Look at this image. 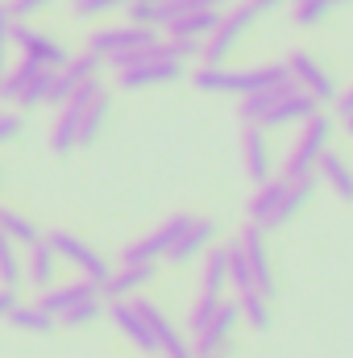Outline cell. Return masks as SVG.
<instances>
[{
    "label": "cell",
    "instance_id": "1",
    "mask_svg": "<svg viewBox=\"0 0 353 358\" xmlns=\"http://www.w3.org/2000/svg\"><path fill=\"white\" fill-rule=\"evenodd\" d=\"M283 8V0H233L225 13H220V25L204 38V50H200V63L204 67H225V59L237 50V42L262 21L266 13Z\"/></svg>",
    "mask_w": 353,
    "mask_h": 358
},
{
    "label": "cell",
    "instance_id": "2",
    "mask_svg": "<svg viewBox=\"0 0 353 358\" xmlns=\"http://www.w3.org/2000/svg\"><path fill=\"white\" fill-rule=\"evenodd\" d=\"M320 104L299 92L295 84H278V88L254 92V96H241V121L246 125H258V129H278V125H291V121H303L312 117Z\"/></svg>",
    "mask_w": 353,
    "mask_h": 358
},
{
    "label": "cell",
    "instance_id": "3",
    "mask_svg": "<svg viewBox=\"0 0 353 358\" xmlns=\"http://www.w3.org/2000/svg\"><path fill=\"white\" fill-rule=\"evenodd\" d=\"M191 84L200 92H225V96H254V92L291 84L287 63H266V67H246V71H229V67H195Z\"/></svg>",
    "mask_w": 353,
    "mask_h": 358
},
{
    "label": "cell",
    "instance_id": "4",
    "mask_svg": "<svg viewBox=\"0 0 353 358\" xmlns=\"http://www.w3.org/2000/svg\"><path fill=\"white\" fill-rule=\"evenodd\" d=\"M329 142H333V121H329V113H312V117H303L299 121V134H295V142L287 146V159H283V179H299V176H312L316 171V163H320V155L329 150Z\"/></svg>",
    "mask_w": 353,
    "mask_h": 358
},
{
    "label": "cell",
    "instance_id": "5",
    "mask_svg": "<svg viewBox=\"0 0 353 358\" xmlns=\"http://www.w3.org/2000/svg\"><path fill=\"white\" fill-rule=\"evenodd\" d=\"M183 76H187V63L175 59L171 38H167V42L158 38L154 59H146V63H137V67H129V71H117V84L125 92H142V88H158V84H175Z\"/></svg>",
    "mask_w": 353,
    "mask_h": 358
},
{
    "label": "cell",
    "instance_id": "6",
    "mask_svg": "<svg viewBox=\"0 0 353 358\" xmlns=\"http://www.w3.org/2000/svg\"><path fill=\"white\" fill-rule=\"evenodd\" d=\"M8 46H17V50H21V59H33V63L50 67V71H59V67L71 59V55H67V46H63L59 38L38 34V29H29L25 21H13V25H8Z\"/></svg>",
    "mask_w": 353,
    "mask_h": 358
},
{
    "label": "cell",
    "instance_id": "7",
    "mask_svg": "<svg viewBox=\"0 0 353 358\" xmlns=\"http://www.w3.org/2000/svg\"><path fill=\"white\" fill-rule=\"evenodd\" d=\"M191 225V213H175L171 221H163L154 234H146V238H137L133 246H125V267H142V263H158V259H167V250L179 242V234Z\"/></svg>",
    "mask_w": 353,
    "mask_h": 358
},
{
    "label": "cell",
    "instance_id": "8",
    "mask_svg": "<svg viewBox=\"0 0 353 358\" xmlns=\"http://www.w3.org/2000/svg\"><path fill=\"white\" fill-rule=\"evenodd\" d=\"M287 76H291V84L299 92H308L316 104H333L341 92H337V80L316 63V55H308V50H295L291 59H287Z\"/></svg>",
    "mask_w": 353,
    "mask_h": 358
},
{
    "label": "cell",
    "instance_id": "9",
    "mask_svg": "<svg viewBox=\"0 0 353 358\" xmlns=\"http://www.w3.org/2000/svg\"><path fill=\"white\" fill-rule=\"evenodd\" d=\"M50 246H54V255L59 259H67V263H75V267L84 271V279H91L96 287L112 275V267H108V259L96 250V246H88L84 238H75V234H67V229H54L50 238H46Z\"/></svg>",
    "mask_w": 353,
    "mask_h": 358
},
{
    "label": "cell",
    "instance_id": "10",
    "mask_svg": "<svg viewBox=\"0 0 353 358\" xmlns=\"http://www.w3.org/2000/svg\"><path fill=\"white\" fill-rule=\"evenodd\" d=\"M133 308L142 313V321L150 325L154 342H158V358H191V342L175 329V321L154 304V300H133Z\"/></svg>",
    "mask_w": 353,
    "mask_h": 358
},
{
    "label": "cell",
    "instance_id": "11",
    "mask_svg": "<svg viewBox=\"0 0 353 358\" xmlns=\"http://www.w3.org/2000/svg\"><path fill=\"white\" fill-rule=\"evenodd\" d=\"M237 321H241V313H237V300H220V304H216V313L208 317V325L195 334V342H191V355H220V350H229V338H233Z\"/></svg>",
    "mask_w": 353,
    "mask_h": 358
},
{
    "label": "cell",
    "instance_id": "12",
    "mask_svg": "<svg viewBox=\"0 0 353 358\" xmlns=\"http://www.w3.org/2000/svg\"><path fill=\"white\" fill-rule=\"evenodd\" d=\"M158 42V29H146V25H104L88 38V50L96 59H108L117 50H133V46H154Z\"/></svg>",
    "mask_w": 353,
    "mask_h": 358
},
{
    "label": "cell",
    "instance_id": "13",
    "mask_svg": "<svg viewBox=\"0 0 353 358\" xmlns=\"http://www.w3.org/2000/svg\"><path fill=\"white\" fill-rule=\"evenodd\" d=\"M100 67H104V59H96L91 50H84V55H71V59L54 71V88H50V100H46V104H67V100H71V92L84 88L88 80H96V76H100Z\"/></svg>",
    "mask_w": 353,
    "mask_h": 358
},
{
    "label": "cell",
    "instance_id": "14",
    "mask_svg": "<svg viewBox=\"0 0 353 358\" xmlns=\"http://www.w3.org/2000/svg\"><path fill=\"white\" fill-rule=\"evenodd\" d=\"M246 263H250V275H254V292L262 296H274V275H270V255H266V229L262 225H246L241 238H237Z\"/></svg>",
    "mask_w": 353,
    "mask_h": 358
},
{
    "label": "cell",
    "instance_id": "15",
    "mask_svg": "<svg viewBox=\"0 0 353 358\" xmlns=\"http://www.w3.org/2000/svg\"><path fill=\"white\" fill-rule=\"evenodd\" d=\"M104 313H108V321H112V325H117V329H121V334H125V338H129V342H133V346L142 350V355L158 358V342H154L150 325L142 321V313L133 308V300H112V304H108Z\"/></svg>",
    "mask_w": 353,
    "mask_h": 358
},
{
    "label": "cell",
    "instance_id": "16",
    "mask_svg": "<svg viewBox=\"0 0 353 358\" xmlns=\"http://www.w3.org/2000/svg\"><path fill=\"white\" fill-rule=\"evenodd\" d=\"M212 242H216V221H212V217H191V225L179 234V242L167 250V259H171V263H191V259H200Z\"/></svg>",
    "mask_w": 353,
    "mask_h": 358
},
{
    "label": "cell",
    "instance_id": "17",
    "mask_svg": "<svg viewBox=\"0 0 353 358\" xmlns=\"http://www.w3.org/2000/svg\"><path fill=\"white\" fill-rule=\"evenodd\" d=\"M100 296V287L91 283V279H75V283H54V287H46L42 292V300H38V308L42 313H50L54 321L67 313V308H75V304H84V300H96Z\"/></svg>",
    "mask_w": 353,
    "mask_h": 358
},
{
    "label": "cell",
    "instance_id": "18",
    "mask_svg": "<svg viewBox=\"0 0 353 358\" xmlns=\"http://www.w3.org/2000/svg\"><path fill=\"white\" fill-rule=\"evenodd\" d=\"M225 287H229V246H208L204 250V271H200V296H212V300H225Z\"/></svg>",
    "mask_w": 353,
    "mask_h": 358
},
{
    "label": "cell",
    "instance_id": "19",
    "mask_svg": "<svg viewBox=\"0 0 353 358\" xmlns=\"http://www.w3.org/2000/svg\"><path fill=\"white\" fill-rule=\"evenodd\" d=\"M241 155H246V171H250V179H254V183H266V179H270V167H274V159H270V142H266V129L246 125Z\"/></svg>",
    "mask_w": 353,
    "mask_h": 358
},
{
    "label": "cell",
    "instance_id": "20",
    "mask_svg": "<svg viewBox=\"0 0 353 358\" xmlns=\"http://www.w3.org/2000/svg\"><path fill=\"white\" fill-rule=\"evenodd\" d=\"M59 255H54V246L46 242V238H38L33 246H29V263H25V275H29V283L33 287H54V279H59Z\"/></svg>",
    "mask_w": 353,
    "mask_h": 358
},
{
    "label": "cell",
    "instance_id": "21",
    "mask_svg": "<svg viewBox=\"0 0 353 358\" xmlns=\"http://www.w3.org/2000/svg\"><path fill=\"white\" fill-rule=\"evenodd\" d=\"M150 279H154V263H142V267H121L117 275H108V279L100 283V296H108V300H129V296H133V292H142Z\"/></svg>",
    "mask_w": 353,
    "mask_h": 358
},
{
    "label": "cell",
    "instance_id": "22",
    "mask_svg": "<svg viewBox=\"0 0 353 358\" xmlns=\"http://www.w3.org/2000/svg\"><path fill=\"white\" fill-rule=\"evenodd\" d=\"M283 192H287V179H266V183H258V192L250 200V225L274 229V213L283 204Z\"/></svg>",
    "mask_w": 353,
    "mask_h": 358
},
{
    "label": "cell",
    "instance_id": "23",
    "mask_svg": "<svg viewBox=\"0 0 353 358\" xmlns=\"http://www.w3.org/2000/svg\"><path fill=\"white\" fill-rule=\"evenodd\" d=\"M312 176L324 179V183H329V187H333L341 200H350V204H353V167L345 163V155H337V150H324Z\"/></svg>",
    "mask_w": 353,
    "mask_h": 358
},
{
    "label": "cell",
    "instance_id": "24",
    "mask_svg": "<svg viewBox=\"0 0 353 358\" xmlns=\"http://www.w3.org/2000/svg\"><path fill=\"white\" fill-rule=\"evenodd\" d=\"M316 176H299V179H287V192H283V204H278V213H274V229H283L308 200H312V192H316Z\"/></svg>",
    "mask_w": 353,
    "mask_h": 358
},
{
    "label": "cell",
    "instance_id": "25",
    "mask_svg": "<svg viewBox=\"0 0 353 358\" xmlns=\"http://www.w3.org/2000/svg\"><path fill=\"white\" fill-rule=\"evenodd\" d=\"M216 25H220V13H179L175 21L167 25V34H171V38H191V42H204Z\"/></svg>",
    "mask_w": 353,
    "mask_h": 358
},
{
    "label": "cell",
    "instance_id": "26",
    "mask_svg": "<svg viewBox=\"0 0 353 358\" xmlns=\"http://www.w3.org/2000/svg\"><path fill=\"white\" fill-rule=\"evenodd\" d=\"M108 108H112V100H108V92H100L88 108H84V117H80V138H75V146H91V142L100 138V129H104V121H108Z\"/></svg>",
    "mask_w": 353,
    "mask_h": 358
},
{
    "label": "cell",
    "instance_id": "27",
    "mask_svg": "<svg viewBox=\"0 0 353 358\" xmlns=\"http://www.w3.org/2000/svg\"><path fill=\"white\" fill-rule=\"evenodd\" d=\"M13 329H25V334H54V317L50 313H42L38 304H13V313L4 317Z\"/></svg>",
    "mask_w": 353,
    "mask_h": 358
},
{
    "label": "cell",
    "instance_id": "28",
    "mask_svg": "<svg viewBox=\"0 0 353 358\" xmlns=\"http://www.w3.org/2000/svg\"><path fill=\"white\" fill-rule=\"evenodd\" d=\"M237 313H241V321L250 325V329H258V334H266L270 329V296H262V292H241L237 296Z\"/></svg>",
    "mask_w": 353,
    "mask_h": 358
},
{
    "label": "cell",
    "instance_id": "29",
    "mask_svg": "<svg viewBox=\"0 0 353 358\" xmlns=\"http://www.w3.org/2000/svg\"><path fill=\"white\" fill-rule=\"evenodd\" d=\"M42 71V63H33V59H17V67H8L4 71V80H0V100H17L21 92L29 88V80Z\"/></svg>",
    "mask_w": 353,
    "mask_h": 358
},
{
    "label": "cell",
    "instance_id": "30",
    "mask_svg": "<svg viewBox=\"0 0 353 358\" xmlns=\"http://www.w3.org/2000/svg\"><path fill=\"white\" fill-rule=\"evenodd\" d=\"M0 234L13 242V246H33L42 234H38V225L33 221H25L21 213H13V208H0Z\"/></svg>",
    "mask_w": 353,
    "mask_h": 358
},
{
    "label": "cell",
    "instance_id": "31",
    "mask_svg": "<svg viewBox=\"0 0 353 358\" xmlns=\"http://www.w3.org/2000/svg\"><path fill=\"white\" fill-rule=\"evenodd\" d=\"M25 283V267H21V259H17V246L0 234V287H21Z\"/></svg>",
    "mask_w": 353,
    "mask_h": 358
},
{
    "label": "cell",
    "instance_id": "32",
    "mask_svg": "<svg viewBox=\"0 0 353 358\" xmlns=\"http://www.w3.org/2000/svg\"><path fill=\"white\" fill-rule=\"evenodd\" d=\"M329 13H333V4H329V0H291V25H299V29L320 25Z\"/></svg>",
    "mask_w": 353,
    "mask_h": 358
},
{
    "label": "cell",
    "instance_id": "33",
    "mask_svg": "<svg viewBox=\"0 0 353 358\" xmlns=\"http://www.w3.org/2000/svg\"><path fill=\"white\" fill-rule=\"evenodd\" d=\"M50 88H54V71H50V67H42V71L29 80V88L17 96V104H21V108H38V104H46V100H50Z\"/></svg>",
    "mask_w": 353,
    "mask_h": 358
},
{
    "label": "cell",
    "instance_id": "34",
    "mask_svg": "<svg viewBox=\"0 0 353 358\" xmlns=\"http://www.w3.org/2000/svg\"><path fill=\"white\" fill-rule=\"evenodd\" d=\"M229 287H233L237 296L254 287V275H250V263H246V255H241V246H237V242H229Z\"/></svg>",
    "mask_w": 353,
    "mask_h": 358
},
{
    "label": "cell",
    "instance_id": "35",
    "mask_svg": "<svg viewBox=\"0 0 353 358\" xmlns=\"http://www.w3.org/2000/svg\"><path fill=\"white\" fill-rule=\"evenodd\" d=\"M100 313H104V304H100V296H96V300H84V304L67 308V313L59 317V325H67V329H84V325H91Z\"/></svg>",
    "mask_w": 353,
    "mask_h": 358
},
{
    "label": "cell",
    "instance_id": "36",
    "mask_svg": "<svg viewBox=\"0 0 353 358\" xmlns=\"http://www.w3.org/2000/svg\"><path fill=\"white\" fill-rule=\"evenodd\" d=\"M129 0H75V17L80 21H96V17H104V13H117V8H125Z\"/></svg>",
    "mask_w": 353,
    "mask_h": 358
},
{
    "label": "cell",
    "instance_id": "37",
    "mask_svg": "<svg viewBox=\"0 0 353 358\" xmlns=\"http://www.w3.org/2000/svg\"><path fill=\"white\" fill-rule=\"evenodd\" d=\"M216 304H220V300H212V296H195V304H191V317H187V329H191V334H200V329L208 325V317L216 313Z\"/></svg>",
    "mask_w": 353,
    "mask_h": 358
},
{
    "label": "cell",
    "instance_id": "38",
    "mask_svg": "<svg viewBox=\"0 0 353 358\" xmlns=\"http://www.w3.org/2000/svg\"><path fill=\"white\" fill-rule=\"evenodd\" d=\"M54 0H4V8H8V17L13 21H29V17H38V13H46Z\"/></svg>",
    "mask_w": 353,
    "mask_h": 358
},
{
    "label": "cell",
    "instance_id": "39",
    "mask_svg": "<svg viewBox=\"0 0 353 358\" xmlns=\"http://www.w3.org/2000/svg\"><path fill=\"white\" fill-rule=\"evenodd\" d=\"M21 134H25L21 113H0V146H4V142H17Z\"/></svg>",
    "mask_w": 353,
    "mask_h": 358
},
{
    "label": "cell",
    "instance_id": "40",
    "mask_svg": "<svg viewBox=\"0 0 353 358\" xmlns=\"http://www.w3.org/2000/svg\"><path fill=\"white\" fill-rule=\"evenodd\" d=\"M8 25H13V17H8V8L0 4V80H4V71H8Z\"/></svg>",
    "mask_w": 353,
    "mask_h": 358
},
{
    "label": "cell",
    "instance_id": "41",
    "mask_svg": "<svg viewBox=\"0 0 353 358\" xmlns=\"http://www.w3.org/2000/svg\"><path fill=\"white\" fill-rule=\"evenodd\" d=\"M233 0H183V13H225Z\"/></svg>",
    "mask_w": 353,
    "mask_h": 358
},
{
    "label": "cell",
    "instance_id": "42",
    "mask_svg": "<svg viewBox=\"0 0 353 358\" xmlns=\"http://www.w3.org/2000/svg\"><path fill=\"white\" fill-rule=\"evenodd\" d=\"M13 304H17V296H13L8 287H0V317H8V313H13Z\"/></svg>",
    "mask_w": 353,
    "mask_h": 358
},
{
    "label": "cell",
    "instance_id": "43",
    "mask_svg": "<svg viewBox=\"0 0 353 358\" xmlns=\"http://www.w3.org/2000/svg\"><path fill=\"white\" fill-rule=\"evenodd\" d=\"M337 108H341L345 117H350V113H353V88H350V92H341V96H337Z\"/></svg>",
    "mask_w": 353,
    "mask_h": 358
},
{
    "label": "cell",
    "instance_id": "44",
    "mask_svg": "<svg viewBox=\"0 0 353 358\" xmlns=\"http://www.w3.org/2000/svg\"><path fill=\"white\" fill-rule=\"evenodd\" d=\"M191 358H229V350H220V355H191Z\"/></svg>",
    "mask_w": 353,
    "mask_h": 358
},
{
    "label": "cell",
    "instance_id": "45",
    "mask_svg": "<svg viewBox=\"0 0 353 358\" xmlns=\"http://www.w3.org/2000/svg\"><path fill=\"white\" fill-rule=\"evenodd\" d=\"M345 129H350V138H353V113H350V117H345Z\"/></svg>",
    "mask_w": 353,
    "mask_h": 358
},
{
    "label": "cell",
    "instance_id": "46",
    "mask_svg": "<svg viewBox=\"0 0 353 358\" xmlns=\"http://www.w3.org/2000/svg\"><path fill=\"white\" fill-rule=\"evenodd\" d=\"M329 4H333V8H341V4H353V0H329Z\"/></svg>",
    "mask_w": 353,
    "mask_h": 358
},
{
    "label": "cell",
    "instance_id": "47",
    "mask_svg": "<svg viewBox=\"0 0 353 358\" xmlns=\"http://www.w3.org/2000/svg\"><path fill=\"white\" fill-rule=\"evenodd\" d=\"M146 4H171V0H146Z\"/></svg>",
    "mask_w": 353,
    "mask_h": 358
}]
</instances>
